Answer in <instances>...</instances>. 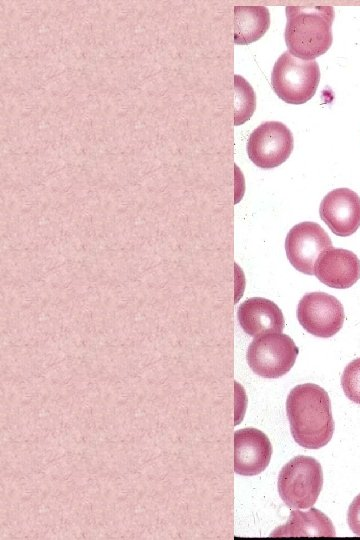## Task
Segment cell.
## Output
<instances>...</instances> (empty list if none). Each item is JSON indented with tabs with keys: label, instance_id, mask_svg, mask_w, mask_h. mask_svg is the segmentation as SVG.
Instances as JSON below:
<instances>
[{
	"label": "cell",
	"instance_id": "30bf717a",
	"mask_svg": "<svg viewBox=\"0 0 360 540\" xmlns=\"http://www.w3.org/2000/svg\"><path fill=\"white\" fill-rule=\"evenodd\" d=\"M272 456V445L262 431L243 428L234 432V471L243 476L263 472Z\"/></svg>",
	"mask_w": 360,
	"mask_h": 540
},
{
	"label": "cell",
	"instance_id": "4fadbf2b",
	"mask_svg": "<svg viewBox=\"0 0 360 540\" xmlns=\"http://www.w3.org/2000/svg\"><path fill=\"white\" fill-rule=\"evenodd\" d=\"M335 535L333 523L328 516L312 507L305 512L292 510L287 522L277 527L270 537H333Z\"/></svg>",
	"mask_w": 360,
	"mask_h": 540
},
{
	"label": "cell",
	"instance_id": "9c48e42d",
	"mask_svg": "<svg viewBox=\"0 0 360 540\" xmlns=\"http://www.w3.org/2000/svg\"><path fill=\"white\" fill-rule=\"evenodd\" d=\"M320 217L337 236L347 237L360 227V197L348 188H337L321 201Z\"/></svg>",
	"mask_w": 360,
	"mask_h": 540
},
{
	"label": "cell",
	"instance_id": "7a4b0ae2",
	"mask_svg": "<svg viewBox=\"0 0 360 540\" xmlns=\"http://www.w3.org/2000/svg\"><path fill=\"white\" fill-rule=\"evenodd\" d=\"M334 9L330 5H288L285 42L288 51L303 60H314L332 44Z\"/></svg>",
	"mask_w": 360,
	"mask_h": 540
},
{
	"label": "cell",
	"instance_id": "8992f818",
	"mask_svg": "<svg viewBox=\"0 0 360 540\" xmlns=\"http://www.w3.org/2000/svg\"><path fill=\"white\" fill-rule=\"evenodd\" d=\"M293 147L291 131L279 121L261 123L252 131L246 145L250 160L263 169L281 165L289 158Z\"/></svg>",
	"mask_w": 360,
	"mask_h": 540
},
{
	"label": "cell",
	"instance_id": "7c38bea8",
	"mask_svg": "<svg viewBox=\"0 0 360 540\" xmlns=\"http://www.w3.org/2000/svg\"><path fill=\"white\" fill-rule=\"evenodd\" d=\"M237 318L243 331L253 338L272 332L282 333L285 325L280 308L263 297H252L242 302Z\"/></svg>",
	"mask_w": 360,
	"mask_h": 540
},
{
	"label": "cell",
	"instance_id": "6da1fadb",
	"mask_svg": "<svg viewBox=\"0 0 360 540\" xmlns=\"http://www.w3.org/2000/svg\"><path fill=\"white\" fill-rule=\"evenodd\" d=\"M291 434L306 449H319L331 440L334 420L328 393L313 383L294 387L286 400Z\"/></svg>",
	"mask_w": 360,
	"mask_h": 540
},
{
	"label": "cell",
	"instance_id": "5b68a950",
	"mask_svg": "<svg viewBox=\"0 0 360 540\" xmlns=\"http://www.w3.org/2000/svg\"><path fill=\"white\" fill-rule=\"evenodd\" d=\"M299 348L287 334L272 332L257 336L248 346L246 360L251 370L264 378H279L293 367Z\"/></svg>",
	"mask_w": 360,
	"mask_h": 540
},
{
	"label": "cell",
	"instance_id": "9a60e30c",
	"mask_svg": "<svg viewBox=\"0 0 360 540\" xmlns=\"http://www.w3.org/2000/svg\"><path fill=\"white\" fill-rule=\"evenodd\" d=\"M234 124L248 121L256 107V96L251 85L240 75H234Z\"/></svg>",
	"mask_w": 360,
	"mask_h": 540
},
{
	"label": "cell",
	"instance_id": "5bb4252c",
	"mask_svg": "<svg viewBox=\"0 0 360 540\" xmlns=\"http://www.w3.org/2000/svg\"><path fill=\"white\" fill-rule=\"evenodd\" d=\"M270 13L265 6L234 7V43L247 45L260 39L269 29Z\"/></svg>",
	"mask_w": 360,
	"mask_h": 540
},
{
	"label": "cell",
	"instance_id": "ba28073f",
	"mask_svg": "<svg viewBox=\"0 0 360 540\" xmlns=\"http://www.w3.org/2000/svg\"><path fill=\"white\" fill-rule=\"evenodd\" d=\"M331 247L329 235L319 224L311 221L293 226L285 240L289 262L296 270L307 275H314L316 260Z\"/></svg>",
	"mask_w": 360,
	"mask_h": 540
},
{
	"label": "cell",
	"instance_id": "3957f363",
	"mask_svg": "<svg viewBox=\"0 0 360 540\" xmlns=\"http://www.w3.org/2000/svg\"><path fill=\"white\" fill-rule=\"evenodd\" d=\"M277 486L281 499L289 508H311L322 490V467L313 457L296 456L280 470Z\"/></svg>",
	"mask_w": 360,
	"mask_h": 540
},
{
	"label": "cell",
	"instance_id": "277c9868",
	"mask_svg": "<svg viewBox=\"0 0 360 540\" xmlns=\"http://www.w3.org/2000/svg\"><path fill=\"white\" fill-rule=\"evenodd\" d=\"M320 81V69L315 60H303L285 51L275 62L271 85L277 96L289 104L310 100Z\"/></svg>",
	"mask_w": 360,
	"mask_h": 540
},
{
	"label": "cell",
	"instance_id": "8fae6325",
	"mask_svg": "<svg viewBox=\"0 0 360 540\" xmlns=\"http://www.w3.org/2000/svg\"><path fill=\"white\" fill-rule=\"evenodd\" d=\"M314 275L329 287L346 289L360 278V260L352 251L331 247L316 260Z\"/></svg>",
	"mask_w": 360,
	"mask_h": 540
},
{
	"label": "cell",
	"instance_id": "e0dca14e",
	"mask_svg": "<svg viewBox=\"0 0 360 540\" xmlns=\"http://www.w3.org/2000/svg\"><path fill=\"white\" fill-rule=\"evenodd\" d=\"M347 522L350 530L357 536H360V494L349 505Z\"/></svg>",
	"mask_w": 360,
	"mask_h": 540
},
{
	"label": "cell",
	"instance_id": "52a82bcc",
	"mask_svg": "<svg viewBox=\"0 0 360 540\" xmlns=\"http://www.w3.org/2000/svg\"><path fill=\"white\" fill-rule=\"evenodd\" d=\"M297 318L310 334L328 338L335 335L344 323V308L334 296L325 292L305 294L298 303Z\"/></svg>",
	"mask_w": 360,
	"mask_h": 540
},
{
	"label": "cell",
	"instance_id": "2e32d148",
	"mask_svg": "<svg viewBox=\"0 0 360 540\" xmlns=\"http://www.w3.org/2000/svg\"><path fill=\"white\" fill-rule=\"evenodd\" d=\"M344 394L351 401L360 404V358L351 361L341 376Z\"/></svg>",
	"mask_w": 360,
	"mask_h": 540
}]
</instances>
